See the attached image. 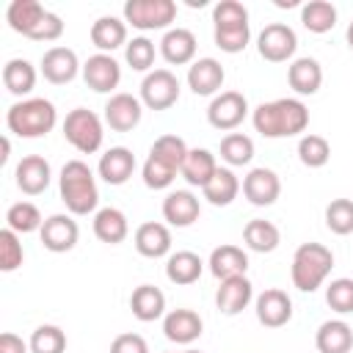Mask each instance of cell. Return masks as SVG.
I'll use <instances>...</instances> for the list:
<instances>
[{
  "mask_svg": "<svg viewBox=\"0 0 353 353\" xmlns=\"http://www.w3.org/2000/svg\"><path fill=\"white\" fill-rule=\"evenodd\" d=\"M55 121H58L55 105L44 97L19 99L6 110V127L19 138H41L55 127Z\"/></svg>",
  "mask_w": 353,
  "mask_h": 353,
  "instance_id": "3",
  "label": "cell"
},
{
  "mask_svg": "<svg viewBox=\"0 0 353 353\" xmlns=\"http://www.w3.org/2000/svg\"><path fill=\"white\" fill-rule=\"evenodd\" d=\"M88 36H91V44L99 50V52H113V50H119V47H127V22L124 19H119V17H99L94 25H91V30H88Z\"/></svg>",
  "mask_w": 353,
  "mask_h": 353,
  "instance_id": "28",
  "label": "cell"
},
{
  "mask_svg": "<svg viewBox=\"0 0 353 353\" xmlns=\"http://www.w3.org/2000/svg\"><path fill=\"white\" fill-rule=\"evenodd\" d=\"M179 99V80L171 69H152L141 80V102L149 110H168Z\"/></svg>",
  "mask_w": 353,
  "mask_h": 353,
  "instance_id": "7",
  "label": "cell"
},
{
  "mask_svg": "<svg viewBox=\"0 0 353 353\" xmlns=\"http://www.w3.org/2000/svg\"><path fill=\"white\" fill-rule=\"evenodd\" d=\"M63 36V19L55 11H47V17L41 19V25L33 30V41H55Z\"/></svg>",
  "mask_w": 353,
  "mask_h": 353,
  "instance_id": "49",
  "label": "cell"
},
{
  "mask_svg": "<svg viewBox=\"0 0 353 353\" xmlns=\"http://www.w3.org/2000/svg\"><path fill=\"white\" fill-rule=\"evenodd\" d=\"M254 312H256V320L265 328H281V325H287L292 320V298L284 290L270 287V290L256 295Z\"/></svg>",
  "mask_w": 353,
  "mask_h": 353,
  "instance_id": "14",
  "label": "cell"
},
{
  "mask_svg": "<svg viewBox=\"0 0 353 353\" xmlns=\"http://www.w3.org/2000/svg\"><path fill=\"white\" fill-rule=\"evenodd\" d=\"M63 138L80 154H94V152H99L102 138H105L102 119L94 110H88V108H74L63 119Z\"/></svg>",
  "mask_w": 353,
  "mask_h": 353,
  "instance_id": "5",
  "label": "cell"
},
{
  "mask_svg": "<svg viewBox=\"0 0 353 353\" xmlns=\"http://www.w3.org/2000/svg\"><path fill=\"white\" fill-rule=\"evenodd\" d=\"M124 22L138 30H165L176 19L174 0H127L124 3Z\"/></svg>",
  "mask_w": 353,
  "mask_h": 353,
  "instance_id": "6",
  "label": "cell"
},
{
  "mask_svg": "<svg viewBox=\"0 0 353 353\" xmlns=\"http://www.w3.org/2000/svg\"><path fill=\"white\" fill-rule=\"evenodd\" d=\"M251 124L265 138H292L309 127V108L295 97L270 99L251 110Z\"/></svg>",
  "mask_w": 353,
  "mask_h": 353,
  "instance_id": "1",
  "label": "cell"
},
{
  "mask_svg": "<svg viewBox=\"0 0 353 353\" xmlns=\"http://www.w3.org/2000/svg\"><path fill=\"white\" fill-rule=\"evenodd\" d=\"M221 160L226 165H248L254 160V141L243 132H229L221 138Z\"/></svg>",
  "mask_w": 353,
  "mask_h": 353,
  "instance_id": "40",
  "label": "cell"
},
{
  "mask_svg": "<svg viewBox=\"0 0 353 353\" xmlns=\"http://www.w3.org/2000/svg\"><path fill=\"white\" fill-rule=\"evenodd\" d=\"M130 312L141 323H154V320L165 317V295H163V290L154 287V284L135 287L132 295H130Z\"/></svg>",
  "mask_w": 353,
  "mask_h": 353,
  "instance_id": "26",
  "label": "cell"
},
{
  "mask_svg": "<svg viewBox=\"0 0 353 353\" xmlns=\"http://www.w3.org/2000/svg\"><path fill=\"white\" fill-rule=\"evenodd\" d=\"M199 215H201V204H199V196H193L190 190H171L163 199V218L168 221V226L185 229L196 223Z\"/></svg>",
  "mask_w": 353,
  "mask_h": 353,
  "instance_id": "23",
  "label": "cell"
},
{
  "mask_svg": "<svg viewBox=\"0 0 353 353\" xmlns=\"http://www.w3.org/2000/svg\"><path fill=\"white\" fill-rule=\"evenodd\" d=\"M301 22L309 33H328L336 25V8L328 0H309L301 6Z\"/></svg>",
  "mask_w": 353,
  "mask_h": 353,
  "instance_id": "37",
  "label": "cell"
},
{
  "mask_svg": "<svg viewBox=\"0 0 353 353\" xmlns=\"http://www.w3.org/2000/svg\"><path fill=\"white\" fill-rule=\"evenodd\" d=\"M325 303L339 314H350L353 312V279H347V276L334 279L325 287Z\"/></svg>",
  "mask_w": 353,
  "mask_h": 353,
  "instance_id": "46",
  "label": "cell"
},
{
  "mask_svg": "<svg viewBox=\"0 0 353 353\" xmlns=\"http://www.w3.org/2000/svg\"><path fill=\"white\" fill-rule=\"evenodd\" d=\"M256 50L265 61L270 63H284L295 55L298 50V36L290 25L284 22H270L262 28V33L256 36Z\"/></svg>",
  "mask_w": 353,
  "mask_h": 353,
  "instance_id": "9",
  "label": "cell"
},
{
  "mask_svg": "<svg viewBox=\"0 0 353 353\" xmlns=\"http://www.w3.org/2000/svg\"><path fill=\"white\" fill-rule=\"evenodd\" d=\"M28 345H30V353H63L66 350V334L58 325L47 323L30 334Z\"/></svg>",
  "mask_w": 353,
  "mask_h": 353,
  "instance_id": "42",
  "label": "cell"
},
{
  "mask_svg": "<svg viewBox=\"0 0 353 353\" xmlns=\"http://www.w3.org/2000/svg\"><path fill=\"white\" fill-rule=\"evenodd\" d=\"M124 61L130 63V69L149 74L152 72V63H154V41L146 39V36H135L124 47Z\"/></svg>",
  "mask_w": 353,
  "mask_h": 353,
  "instance_id": "44",
  "label": "cell"
},
{
  "mask_svg": "<svg viewBox=\"0 0 353 353\" xmlns=\"http://www.w3.org/2000/svg\"><path fill=\"white\" fill-rule=\"evenodd\" d=\"M94 234L97 240L108 243V245H119L127 240L130 234V223H127V215L119 210V207H102L94 212Z\"/></svg>",
  "mask_w": 353,
  "mask_h": 353,
  "instance_id": "29",
  "label": "cell"
},
{
  "mask_svg": "<svg viewBox=\"0 0 353 353\" xmlns=\"http://www.w3.org/2000/svg\"><path fill=\"white\" fill-rule=\"evenodd\" d=\"M345 36H347V47H350V50H353V22H350V25H347V33H345Z\"/></svg>",
  "mask_w": 353,
  "mask_h": 353,
  "instance_id": "53",
  "label": "cell"
},
{
  "mask_svg": "<svg viewBox=\"0 0 353 353\" xmlns=\"http://www.w3.org/2000/svg\"><path fill=\"white\" fill-rule=\"evenodd\" d=\"M243 196L248 199V204L254 207H270L276 204V199L281 196V179L273 168H251L243 176Z\"/></svg>",
  "mask_w": 353,
  "mask_h": 353,
  "instance_id": "13",
  "label": "cell"
},
{
  "mask_svg": "<svg viewBox=\"0 0 353 353\" xmlns=\"http://www.w3.org/2000/svg\"><path fill=\"white\" fill-rule=\"evenodd\" d=\"M39 237H41V245L52 254H66L77 245V237H80V226L72 215L66 212H55L50 218H44L41 229H39Z\"/></svg>",
  "mask_w": 353,
  "mask_h": 353,
  "instance_id": "10",
  "label": "cell"
},
{
  "mask_svg": "<svg viewBox=\"0 0 353 353\" xmlns=\"http://www.w3.org/2000/svg\"><path fill=\"white\" fill-rule=\"evenodd\" d=\"M207 265H210V273H212L218 281L234 279V276H245V270H248V254H245L240 245L223 243V245L212 248Z\"/></svg>",
  "mask_w": 353,
  "mask_h": 353,
  "instance_id": "25",
  "label": "cell"
},
{
  "mask_svg": "<svg viewBox=\"0 0 353 353\" xmlns=\"http://www.w3.org/2000/svg\"><path fill=\"white\" fill-rule=\"evenodd\" d=\"M314 345L320 353H350L353 328L345 320H325L314 334Z\"/></svg>",
  "mask_w": 353,
  "mask_h": 353,
  "instance_id": "30",
  "label": "cell"
},
{
  "mask_svg": "<svg viewBox=\"0 0 353 353\" xmlns=\"http://www.w3.org/2000/svg\"><path fill=\"white\" fill-rule=\"evenodd\" d=\"M248 19V8L240 0H221L212 8V25L215 22H245Z\"/></svg>",
  "mask_w": 353,
  "mask_h": 353,
  "instance_id": "48",
  "label": "cell"
},
{
  "mask_svg": "<svg viewBox=\"0 0 353 353\" xmlns=\"http://www.w3.org/2000/svg\"><path fill=\"white\" fill-rule=\"evenodd\" d=\"M25 259V251H22V243H19V234L14 229H0V270L3 273H11L22 265Z\"/></svg>",
  "mask_w": 353,
  "mask_h": 353,
  "instance_id": "45",
  "label": "cell"
},
{
  "mask_svg": "<svg viewBox=\"0 0 353 353\" xmlns=\"http://www.w3.org/2000/svg\"><path fill=\"white\" fill-rule=\"evenodd\" d=\"M245 116H248V99L240 91H221L207 105V121L221 132L237 130L245 121Z\"/></svg>",
  "mask_w": 353,
  "mask_h": 353,
  "instance_id": "8",
  "label": "cell"
},
{
  "mask_svg": "<svg viewBox=\"0 0 353 353\" xmlns=\"http://www.w3.org/2000/svg\"><path fill=\"white\" fill-rule=\"evenodd\" d=\"M325 226L339 237L353 234V199H334L325 207Z\"/></svg>",
  "mask_w": 353,
  "mask_h": 353,
  "instance_id": "43",
  "label": "cell"
},
{
  "mask_svg": "<svg viewBox=\"0 0 353 353\" xmlns=\"http://www.w3.org/2000/svg\"><path fill=\"white\" fill-rule=\"evenodd\" d=\"M52 168L41 154H25L14 168V182L25 196H39L50 188Z\"/></svg>",
  "mask_w": 353,
  "mask_h": 353,
  "instance_id": "16",
  "label": "cell"
},
{
  "mask_svg": "<svg viewBox=\"0 0 353 353\" xmlns=\"http://www.w3.org/2000/svg\"><path fill=\"white\" fill-rule=\"evenodd\" d=\"M36 66L25 58H11L6 66H3V85L8 94L14 97H28L33 88H36Z\"/></svg>",
  "mask_w": 353,
  "mask_h": 353,
  "instance_id": "33",
  "label": "cell"
},
{
  "mask_svg": "<svg viewBox=\"0 0 353 353\" xmlns=\"http://www.w3.org/2000/svg\"><path fill=\"white\" fill-rule=\"evenodd\" d=\"M8 152H11V141H8V138H3V154H0V165H6V163H8Z\"/></svg>",
  "mask_w": 353,
  "mask_h": 353,
  "instance_id": "52",
  "label": "cell"
},
{
  "mask_svg": "<svg viewBox=\"0 0 353 353\" xmlns=\"http://www.w3.org/2000/svg\"><path fill=\"white\" fill-rule=\"evenodd\" d=\"M201 328H204V323L193 309H171L163 317V334L168 342H176V345L196 342L201 336Z\"/></svg>",
  "mask_w": 353,
  "mask_h": 353,
  "instance_id": "21",
  "label": "cell"
},
{
  "mask_svg": "<svg viewBox=\"0 0 353 353\" xmlns=\"http://www.w3.org/2000/svg\"><path fill=\"white\" fill-rule=\"evenodd\" d=\"M240 190H243V182L237 179V174H234L232 168H221V165H218L215 176L201 188L204 199H207L212 207H229V204L237 199Z\"/></svg>",
  "mask_w": 353,
  "mask_h": 353,
  "instance_id": "31",
  "label": "cell"
},
{
  "mask_svg": "<svg viewBox=\"0 0 353 353\" xmlns=\"http://www.w3.org/2000/svg\"><path fill=\"white\" fill-rule=\"evenodd\" d=\"M287 83L290 88L298 94V97H312L320 91L323 85V66L320 61L303 55V58H295L290 66H287Z\"/></svg>",
  "mask_w": 353,
  "mask_h": 353,
  "instance_id": "24",
  "label": "cell"
},
{
  "mask_svg": "<svg viewBox=\"0 0 353 353\" xmlns=\"http://www.w3.org/2000/svg\"><path fill=\"white\" fill-rule=\"evenodd\" d=\"M47 17V8L39 0H11L6 8V22L11 30L22 33L25 39L33 36V30L41 25V19Z\"/></svg>",
  "mask_w": 353,
  "mask_h": 353,
  "instance_id": "27",
  "label": "cell"
},
{
  "mask_svg": "<svg viewBox=\"0 0 353 353\" xmlns=\"http://www.w3.org/2000/svg\"><path fill=\"white\" fill-rule=\"evenodd\" d=\"M160 55L171 66H185L196 61V36L188 28H168L160 39Z\"/></svg>",
  "mask_w": 353,
  "mask_h": 353,
  "instance_id": "22",
  "label": "cell"
},
{
  "mask_svg": "<svg viewBox=\"0 0 353 353\" xmlns=\"http://www.w3.org/2000/svg\"><path fill=\"white\" fill-rule=\"evenodd\" d=\"M110 353H149V345L141 334H119L113 342H110Z\"/></svg>",
  "mask_w": 353,
  "mask_h": 353,
  "instance_id": "50",
  "label": "cell"
},
{
  "mask_svg": "<svg viewBox=\"0 0 353 353\" xmlns=\"http://www.w3.org/2000/svg\"><path fill=\"white\" fill-rule=\"evenodd\" d=\"M83 80L91 91L97 94H110L113 88H119L121 83V66L113 55L108 52H94L85 63H83Z\"/></svg>",
  "mask_w": 353,
  "mask_h": 353,
  "instance_id": "12",
  "label": "cell"
},
{
  "mask_svg": "<svg viewBox=\"0 0 353 353\" xmlns=\"http://www.w3.org/2000/svg\"><path fill=\"white\" fill-rule=\"evenodd\" d=\"M39 69H41L44 80L52 83V85H66L77 77V72H83V66L77 61V52L69 50V47H50L41 55Z\"/></svg>",
  "mask_w": 353,
  "mask_h": 353,
  "instance_id": "15",
  "label": "cell"
},
{
  "mask_svg": "<svg viewBox=\"0 0 353 353\" xmlns=\"http://www.w3.org/2000/svg\"><path fill=\"white\" fill-rule=\"evenodd\" d=\"M331 268H334L331 248H325L323 243H301L295 248L292 265H290L292 287H298L301 292H314L317 287H323Z\"/></svg>",
  "mask_w": 353,
  "mask_h": 353,
  "instance_id": "4",
  "label": "cell"
},
{
  "mask_svg": "<svg viewBox=\"0 0 353 353\" xmlns=\"http://www.w3.org/2000/svg\"><path fill=\"white\" fill-rule=\"evenodd\" d=\"M141 176H143V185H146V188L163 190V188H168V185L176 179V171L168 168L163 160H157V157L149 154L146 163H143V168H141Z\"/></svg>",
  "mask_w": 353,
  "mask_h": 353,
  "instance_id": "47",
  "label": "cell"
},
{
  "mask_svg": "<svg viewBox=\"0 0 353 353\" xmlns=\"http://www.w3.org/2000/svg\"><path fill=\"white\" fill-rule=\"evenodd\" d=\"M44 223L39 207L33 201H17L6 210V226L14 229L17 234H30V232H39Z\"/></svg>",
  "mask_w": 353,
  "mask_h": 353,
  "instance_id": "39",
  "label": "cell"
},
{
  "mask_svg": "<svg viewBox=\"0 0 353 353\" xmlns=\"http://www.w3.org/2000/svg\"><path fill=\"white\" fill-rule=\"evenodd\" d=\"M243 243H245L251 251H256V254H270V251L279 248L281 232H279V226H276L273 221L254 218V221H248L245 229H243Z\"/></svg>",
  "mask_w": 353,
  "mask_h": 353,
  "instance_id": "35",
  "label": "cell"
},
{
  "mask_svg": "<svg viewBox=\"0 0 353 353\" xmlns=\"http://www.w3.org/2000/svg\"><path fill=\"white\" fill-rule=\"evenodd\" d=\"M212 39L229 55L243 52L248 47V41H251V25H248V19L245 22H215Z\"/></svg>",
  "mask_w": 353,
  "mask_h": 353,
  "instance_id": "36",
  "label": "cell"
},
{
  "mask_svg": "<svg viewBox=\"0 0 353 353\" xmlns=\"http://www.w3.org/2000/svg\"><path fill=\"white\" fill-rule=\"evenodd\" d=\"M254 301V284L248 276H234V279H223L218 292H215V306L221 314H240L248 303Z\"/></svg>",
  "mask_w": 353,
  "mask_h": 353,
  "instance_id": "18",
  "label": "cell"
},
{
  "mask_svg": "<svg viewBox=\"0 0 353 353\" xmlns=\"http://www.w3.org/2000/svg\"><path fill=\"white\" fill-rule=\"evenodd\" d=\"M226 80V72L221 61L215 58H199L188 66V88L196 97H215L221 94V85Z\"/></svg>",
  "mask_w": 353,
  "mask_h": 353,
  "instance_id": "17",
  "label": "cell"
},
{
  "mask_svg": "<svg viewBox=\"0 0 353 353\" xmlns=\"http://www.w3.org/2000/svg\"><path fill=\"white\" fill-rule=\"evenodd\" d=\"M215 171H218V163H215V154H212L210 149H190L188 157H185V163H182V171H179V174L185 176L188 185L204 188V185L215 176Z\"/></svg>",
  "mask_w": 353,
  "mask_h": 353,
  "instance_id": "34",
  "label": "cell"
},
{
  "mask_svg": "<svg viewBox=\"0 0 353 353\" xmlns=\"http://www.w3.org/2000/svg\"><path fill=\"white\" fill-rule=\"evenodd\" d=\"M143 116V102L141 97H132L127 91L110 94V99L105 102V124L113 132H130L141 124Z\"/></svg>",
  "mask_w": 353,
  "mask_h": 353,
  "instance_id": "11",
  "label": "cell"
},
{
  "mask_svg": "<svg viewBox=\"0 0 353 353\" xmlns=\"http://www.w3.org/2000/svg\"><path fill=\"white\" fill-rule=\"evenodd\" d=\"M0 353H30V345L17 336L14 331H3L0 334Z\"/></svg>",
  "mask_w": 353,
  "mask_h": 353,
  "instance_id": "51",
  "label": "cell"
},
{
  "mask_svg": "<svg viewBox=\"0 0 353 353\" xmlns=\"http://www.w3.org/2000/svg\"><path fill=\"white\" fill-rule=\"evenodd\" d=\"M182 353H201V350H182Z\"/></svg>",
  "mask_w": 353,
  "mask_h": 353,
  "instance_id": "54",
  "label": "cell"
},
{
  "mask_svg": "<svg viewBox=\"0 0 353 353\" xmlns=\"http://www.w3.org/2000/svg\"><path fill=\"white\" fill-rule=\"evenodd\" d=\"M188 143L179 138V135H171V132H165V135H160V138H154V143H152V149H149V154L152 157H157V160H163L168 168H174L176 174L182 171V163H185V157H188Z\"/></svg>",
  "mask_w": 353,
  "mask_h": 353,
  "instance_id": "38",
  "label": "cell"
},
{
  "mask_svg": "<svg viewBox=\"0 0 353 353\" xmlns=\"http://www.w3.org/2000/svg\"><path fill=\"white\" fill-rule=\"evenodd\" d=\"M201 270H204V262L193 251H174L165 259V279L171 284H179V287L199 281L201 279Z\"/></svg>",
  "mask_w": 353,
  "mask_h": 353,
  "instance_id": "32",
  "label": "cell"
},
{
  "mask_svg": "<svg viewBox=\"0 0 353 353\" xmlns=\"http://www.w3.org/2000/svg\"><path fill=\"white\" fill-rule=\"evenodd\" d=\"M132 171H135V154L127 146H110L108 152L99 154L97 174L102 176V182L119 188L132 176Z\"/></svg>",
  "mask_w": 353,
  "mask_h": 353,
  "instance_id": "19",
  "label": "cell"
},
{
  "mask_svg": "<svg viewBox=\"0 0 353 353\" xmlns=\"http://www.w3.org/2000/svg\"><path fill=\"white\" fill-rule=\"evenodd\" d=\"M58 190H61V201L66 204L69 215L97 212L99 188H97V176L88 168V163H83V160L63 163L61 176H58Z\"/></svg>",
  "mask_w": 353,
  "mask_h": 353,
  "instance_id": "2",
  "label": "cell"
},
{
  "mask_svg": "<svg viewBox=\"0 0 353 353\" xmlns=\"http://www.w3.org/2000/svg\"><path fill=\"white\" fill-rule=\"evenodd\" d=\"M135 251L146 259H160L165 254H171V229L160 221H146L135 229L132 234Z\"/></svg>",
  "mask_w": 353,
  "mask_h": 353,
  "instance_id": "20",
  "label": "cell"
},
{
  "mask_svg": "<svg viewBox=\"0 0 353 353\" xmlns=\"http://www.w3.org/2000/svg\"><path fill=\"white\" fill-rule=\"evenodd\" d=\"M298 160H301L306 168H323V165L331 160V143H328L323 135L306 132V135H301V141H298Z\"/></svg>",
  "mask_w": 353,
  "mask_h": 353,
  "instance_id": "41",
  "label": "cell"
}]
</instances>
